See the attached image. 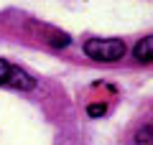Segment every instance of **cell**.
Instances as JSON below:
<instances>
[{"label":"cell","instance_id":"cell-4","mask_svg":"<svg viewBox=\"0 0 153 145\" xmlns=\"http://www.w3.org/2000/svg\"><path fill=\"white\" fill-rule=\"evenodd\" d=\"M87 112H89V117H102V115L107 112V107L97 102V104H89V107H87Z\"/></svg>","mask_w":153,"mask_h":145},{"label":"cell","instance_id":"cell-1","mask_svg":"<svg viewBox=\"0 0 153 145\" xmlns=\"http://www.w3.org/2000/svg\"><path fill=\"white\" fill-rule=\"evenodd\" d=\"M84 54L94 61H117L125 56V41H120V38H89L84 43Z\"/></svg>","mask_w":153,"mask_h":145},{"label":"cell","instance_id":"cell-5","mask_svg":"<svg viewBox=\"0 0 153 145\" xmlns=\"http://www.w3.org/2000/svg\"><path fill=\"white\" fill-rule=\"evenodd\" d=\"M138 145H151V125H146L138 132Z\"/></svg>","mask_w":153,"mask_h":145},{"label":"cell","instance_id":"cell-2","mask_svg":"<svg viewBox=\"0 0 153 145\" xmlns=\"http://www.w3.org/2000/svg\"><path fill=\"white\" fill-rule=\"evenodd\" d=\"M5 84H8V87H13V89H33V87H36V81H33V76L28 74V71L18 69V66H10Z\"/></svg>","mask_w":153,"mask_h":145},{"label":"cell","instance_id":"cell-6","mask_svg":"<svg viewBox=\"0 0 153 145\" xmlns=\"http://www.w3.org/2000/svg\"><path fill=\"white\" fill-rule=\"evenodd\" d=\"M8 71H10V64H8L5 59H0V84H5V79H8Z\"/></svg>","mask_w":153,"mask_h":145},{"label":"cell","instance_id":"cell-3","mask_svg":"<svg viewBox=\"0 0 153 145\" xmlns=\"http://www.w3.org/2000/svg\"><path fill=\"white\" fill-rule=\"evenodd\" d=\"M151 48H153V41H151V36H146L143 41L135 43V59L138 61H151Z\"/></svg>","mask_w":153,"mask_h":145}]
</instances>
